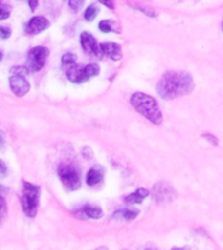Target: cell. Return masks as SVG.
I'll use <instances>...</instances> for the list:
<instances>
[{
  "label": "cell",
  "mask_w": 223,
  "mask_h": 250,
  "mask_svg": "<svg viewBox=\"0 0 223 250\" xmlns=\"http://www.w3.org/2000/svg\"><path fill=\"white\" fill-rule=\"evenodd\" d=\"M193 87V78L187 72H166L156 83V93L164 101H171L187 95Z\"/></svg>",
  "instance_id": "obj_1"
},
{
  "label": "cell",
  "mask_w": 223,
  "mask_h": 250,
  "mask_svg": "<svg viewBox=\"0 0 223 250\" xmlns=\"http://www.w3.org/2000/svg\"><path fill=\"white\" fill-rule=\"evenodd\" d=\"M131 104L137 112L149 121H152L154 125L162 124L163 121L162 111L158 105V102L153 97L145 93H134L131 97Z\"/></svg>",
  "instance_id": "obj_2"
},
{
  "label": "cell",
  "mask_w": 223,
  "mask_h": 250,
  "mask_svg": "<svg viewBox=\"0 0 223 250\" xmlns=\"http://www.w3.org/2000/svg\"><path fill=\"white\" fill-rule=\"evenodd\" d=\"M39 194L41 188L30 183H23L22 194H21V207L23 214L27 218H35L39 207Z\"/></svg>",
  "instance_id": "obj_3"
},
{
  "label": "cell",
  "mask_w": 223,
  "mask_h": 250,
  "mask_svg": "<svg viewBox=\"0 0 223 250\" xmlns=\"http://www.w3.org/2000/svg\"><path fill=\"white\" fill-rule=\"evenodd\" d=\"M59 180L68 190H77L81 187V177L77 167L72 164H62L58 168Z\"/></svg>",
  "instance_id": "obj_4"
},
{
  "label": "cell",
  "mask_w": 223,
  "mask_h": 250,
  "mask_svg": "<svg viewBox=\"0 0 223 250\" xmlns=\"http://www.w3.org/2000/svg\"><path fill=\"white\" fill-rule=\"evenodd\" d=\"M50 55V50L47 47L37 46L33 47L29 54H27V69L29 73H35L42 69L43 66L46 65L47 58Z\"/></svg>",
  "instance_id": "obj_5"
},
{
  "label": "cell",
  "mask_w": 223,
  "mask_h": 250,
  "mask_svg": "<svg viewBox=\"0 0 223 250\" xmlns=\"http://www.w3.org/2000/svg\"><path fill=\"white\" fill-rule=\"evenodd\" d=\"M152 195L156 202L167 203L171 202L172 199L176 198V191L170 184L162 181V183H156L153 187Z\"/></svg>",
  "instance_id": "obj_6"
},
{
  "label": "cell",
  "mask_w": 223,
  "mask_h": 250,
  "mask_svg": "<svg viewBox=\"0 0 223 250\" xmlns=\"http://www.w3.org/2000/svg\"><path fill=\"white\" fill-rule=\"evenodd\" d=\"M80 43H81V47L84 48L86 54L89 55H93V56H97V58H103L105 55L102 52V48H101V44L95 41L93 35L89 34V33H81L80 35Z\"/></svg>",
  "instance_id": "obj_7"
},
{
  "label": "cell",
  "mask_w": 223,
  "mask_h": 250,
  "mask_svg": "<svg viewBox=\"0 0 223 250\" xmlns=\"http://www.w3.org/2000/svg\"><path fill=\"white\" fill-rule=\"evenodd\" d=\"M9 87L16 97H23L29 93L30 83L23 77V74H12L9 77Z\"/></svg>",
  "instance_id": "obj_8"
},
{
  "label": "cell",
  "mask_w": 223,
  "mask_h": 250,
  "mask_svg": "<svg viewBox=\"0 0 223 250\" xmlns=\"http://www.w3.org/2000/svg\"><path fill=\"white\" fill-rule=\"evenodd\" d=\"M50 27V21L42 16H34L25 25V31L29 35H37Z\"/></svg>",
  "instance_id": "obj_9"
},
{
  "label": "cell",
  "mask_w": 223,
  "mask_h": 250,
  "mask_svg": "<svg viewBox=\"0 0 223 250\" xmlns=\"http://www.w3.org/2000/svg\"><path fill=\"white\" fill-rule=\"evenodd\" d=\"M103 176H105V171L101 166H94L88 171L86 173V184L89 187H95L98 184L102 183L103 180Z\"/></svg>",
  "instance_id": "obj_10"
},
{
  "label": "cell",
  "mask_w": 223,
  "mask_h": 250,
  "mask_svg": "<svg viewBox=\"0 0 223 250\" xmlns=\"http://www.w3.org/2000/svg\"><path fill=\"white\" fill-rule=\"evenodd\" d=\"M102 52L106 56H109L111 60H120L121 59V47L117 44V43L112 42H106L101 44Z\"/></svg>",
  "instance_id": "obj_11"
},
{
  "label": "cell",
  "mask_w": 223,
  "mask_h": 250,
  "mask_svg": "<svg viewBox=\"0 0 223 250\" xmlns=\"http://www.w3.org/2000/svg\"><path fill=\"white\" fill-rule=\"evenodd\" d=\"M66 74L67 78L70 82H73V83H82V82H85V78H84V74H82V68L80 65H77L76 62L67 66Z\"/></svg>",
  "instance_id": "obj_12"
},
{
  "label": "cell",
  "mask_w": 223,
  "mask_h": 250,
  "mask_svg": "<svg viewBox=\"0 0 223 250\" xmlns=\"http://www.w3.org/2000/svg\"><path fill=\"white\" fill-rule=\"evenodd\" d=\"M140 210L137 208H123V210H117L112 214V219H120V220H125V222H131L138 216Z\"/></svg>",
  "instance_id": "obj_13"
},
{
  "label": "cell",
  "mask_w": 223,
  "mask_h": 250,
  "mask_svg": "<svg viewBox=\"0 0 223 250\" xmlns=\"http://www.w3.org/2000/svg\"><path fill=\"white\" fill-rule=\"evenodd\" d=\"M149 194H150V191H149L148 189L138 188L136 191H133V193L127 195V197L124 198V201L127 203H133V205H134V203H141Z\"/></svg>",
  "instance_id": "obj_14"
},
{
  "label": "cell",
  "mask_w": 223,
  "mask_h": 250,
  "mask_svg": "<svg viewBox=\"0 0 223 250\" xmlns=\"http://www.w3.org/2000/svg\"><path fill=\"white\" fill-rule=\"evenodd\" d=\"M82 212L85 215L86 218L89 219H94V220H97V219H101L103 216V211H102L101 207L98 206H91V205H88L82 208Z\"/></svg>",
  "instance_id": "obj_15"
},
{
  "label": "cell",
  "mask_w": 223,
  "mask_h": 250,
  "mask_svg": "<svg viewBox=\"0 0 223 250\" xmlns=\"http://www.w3.org/2000/svg\"><path fill=\"white\" fill-rule=\"evenodd\" d=\"M99 65L98 64H88V65L82 66V74H84V78H85V81L90 80L91 77H95L99 74Z\"/></svg>",
  "instance_id": "obj_16"
},
{
  "label": "cell",
  "mask_w": 223,
  "mask_h": 250,
  "mask_svg": "<svg viewBox=\"0 0 223 250\" xmlns=\"http://www.w3.org/2000/svg\"><path fill=\"white\" fill-rule=\"evenodd\" d=\"M7 193V189L3 185H0V223L3 222V219L7 215V201L4 198V194Z\"/></svg>",
  "instance_id": "obj_17"
},
{
  "label": "cell",
  "mask_w": 223,
  "mask_h": 250,
  "mask_svg": "<svg viewBox=\"0 0 223 250\" xmlns=\"http://www.w3.org/2000/svg\"><path fill=\"white\" fill-rule=\"evenodd\" d=\"M98 13H99L98 7H95V5H90V7L86 8L85 13H84V19H85L88 22H91V21L97 17Z\"/></svg>",
  "instance_id": "obj_18"
},
{
  "label": "cell",
  "mask_w": 223,
  "mask_h": 250,
  "mask_svg": "<svg viewBox=\"0 0 223 250\" xmlns=\"http://www.w3.org/2000/svg\"><path fill=\"white\" fill-rule=\"evenodd\" d=\"M76 60H77V56L74 54H72V52H67V54H64L62 56V62L63 65H70V64H74L76 62Z\"/></svg>",
  "instance_id": "obj_19"
},
{
  "label": "cell",
  "mask_w": 223,
  "mask_h": 250,
  "mask_svg": "<svg viewBox=\"0 0 223 250\" xmlns=\"http://www.w3.org/2000/svg\"><path fill=\"white\" fill-rule=\"evenodd\" d=\"M98 27H99V30L103 31V33H111V31H112V23H111V21H109V20H103V21H101L99 25H98Z\"/></svg>",
  "instance_id": "obj_20"
},
{
  "label": "cell",
  "mask_w": 223,
  "mask_h": 250,
  "mask_svg": "<svg viewBox=\"0 0 223 250\" xmlns=\"http://www.w3.org/2000/svg\"><path fill=\"white\" fill-rule=\"evenodd\" d=\"M11 16V7L7 4H0V20H7Z\"/></svg>",
  "instance_id": "obj_21"
},
{
  "label": "cell",
  "mask_w": 223,
  "mask_h": 250,
  "mask_svg": "<svg viewBox=\"0 0 223 250\" xmlns=\"http://www.w3.org/2000/svg\"><path fill=\"white\" fill-rule=\"evenodd\" d=\"M85 0H68V5L72 11H78L82 7Z\"/></svg>",
  "instance_id": "obj_22"
},
{
  "label": "cell",
  "mask_w": 223,
  "mask_h": 250,
  "mask_svg": "<svg viewBox=\"0 0 223 250\" xmlns=\"http://www.w3.org/2000/svg\"><path fill=\"white\" fill-rule=\"evenodd\" d=\"M202 138H205V140H206L210 145H213V146H218L219 145L218 138L215 136H213V134H202Z\"/></svg>",
  "instance_id": "obj_23"
},
{
  "label": "cell",
  "mask_w": 223,
  "mask_h": 250,
  "mask_svg": "<svg viewBox=\"0 0 223 250\" xmlns=\"http://www.w3.org/2000/svg\"><path fill=\"white\" fill-rule=\"evenodd\" d=\"M12 31L9 27L7 26H0V38L1 39H8L11 37Z\"/></svg>",
  "instance_id": "obj_24"
},
{
  "label": "cell",
  "mask_w": 223,
  "mask_h": 250,
  "mask_svg": "<svg viewBox=\"0 0 223 250\" xmlns=\"http://www.w3.org/2000/svg\"><path fill=\"white\" fill-rule=\"evenodd\" d=\"M133 8H134V9H137L138 12H142V13H145V15L149 16V17H156V13L153 11V9H146V8L136 7V5H133Z\"/></svg>",
  "instance_id": "obj_25"
},
{
  "label": "cell",
  "mask_w": 223,
  "mask_h": 250,
  "mask_svg": "<svg viewBox=\"0 0 223 250\" xmlns=\"http://www.w3.org/2000/svg\"><path fill=\"white\" fill-rule=\"evenodd\" d=\"M81 152H82V156H84L85 159H91V158H93V151H91V148H90L89 146L82 147Z\"/></svg>",
  "instance_id": "obj_26"
},
{
  "label": "cell",
  "mask_w": 223,
  "mask_h": 250,
  "mask_svg": "<svg viewBox=\"0 0 223 250\" xmlns=\"http://www.w3.org/2000/svg\"><path fill=\"white\" fill-rule=\"evenodd\" d=\"M12 73L26 74V73H29V69H27V66H15V68L12 69Z\"/></svg>",
  "instance_id": "obj_27"
},
{
  "label": "cell",
  "mask_w": 223,
  "mask_h": 250,
  "mask_svg": "<svg viewBox=\"0 0 223 250\" xmlns=\"http://www.w3.org/2000/svg\"><path fill=\"white\" fill-rule=\"evenodd\" d=\"M8 173L7 164L4 163L3 160H0V179H4Z\"/></svg>",
  "instance_id": "obj_28"
},
{
  "label": "cell",
  "mask_w": 223,
  "mask_h": 250,
  "mask_svg": "<svg viewBox=\"0 0 223 250\" xmlns=\"http://www.w3.org/2000/svg\"><path fill=\"white\" fill-rule=\"evenodd\" d=\"M99 3L103 4L106 8L109 9H113L115 8V4H113V0H99Z\"/></svg>",
  "instance_id": "obj_29"
},
{
  "label": "cell",
  "mask_w": 223,
  "mask_h": 250,
  "mask_svg": "<svg viewBox=\"0 0 223 250\" xmlns=\"http://www.w3.org/2000/svg\"><path fill=\"white\" fill-rule=\"evenodd\" d=\"M27 4H29V8H30L31 12H34L38 7V0H27Z\"/></svg>",
  "instance_id": "obj_30"
},
{
  "label": "cell",
  "mask_w": 223,
  "mask_h": 250,
  "mask_svg": "<svg viewBox=\"0 0 223 250\" xmlns=\"http://www.w3.org/2000/svg\"><path fill=\"white\" fill-rule=\"evenodd\" d=\"M4 146H5V137H4V133L0 130V150H3Z\"/></svg>",
  "instance_id": "obj_31"
},
{
  "label": "cell",
  "mask_w": 223,
  "mask_h": 250,
  "mask_svg": "<svg viewBox=\"0 0 223 250\" xmlns=\"http://www.w3.org/2000/svg\"><path fill=\"white\" fill-rule=\"evenodd\" d=\"M1 60H3V52L0 51V62H1Z\"/></svg>",
  "instance_id": "obj_32"
},
{
  "label": "cell",
  "mask_w": 223,
  "mask_h": 250,
  "mask_svg": "<svg viewBox=\"0 0 223 250\" xmlns=\"http://www.w3.org/2000/svg\"><path fill=\"white\" fill-rule=\"evenodd\" d=\"M222 30H223V22H222Z\"/></svg>",
  "instance_id": "obj_33"
},
{
  "label": "cell",
  "mask_w": 223,
  "mask_h": 250,
  "mask_svg": "<svg viewBox=\"0 0 223 250\" xmlns=\"http://www.w3.org/2000/svg\"><path fill=\"white\" fill-rule=\"evenodd\" d=\"M0 4H1V1H0Z\"/></svg>",
  "instance_id": "obj_34"
}]
</instances>
